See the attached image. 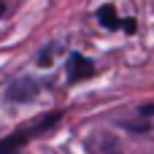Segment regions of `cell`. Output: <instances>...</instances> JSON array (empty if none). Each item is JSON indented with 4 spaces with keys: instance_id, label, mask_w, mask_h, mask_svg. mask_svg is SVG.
<instances>
[{
    "instance_id": "cell-1",
    "label": "cell",
    "mask_w": 154,
    "mask_h": 154,
    "mask_svg": "<svg viewBox=\"0 0 154 154\" xmlns=\"http://www.w3.org/2000/svg\"><path fill=\"white\" fill-rule=\"evenodd\" d=\"M57 122H60V114H49L46 119H41V122H35V125L24 127V130L11 133L8 138H3V141H0V154H19V146H24L32 135L46 133V130H49V127H54Z\"/></svg>"
},
{
    "instance_id": "cell-2",
    "label": "cell",
    "mask_w": 154,
    "mask_h": 154,
    "mask_svg": "<svg viewBox=\"0 0 154 154\" xmlns=\"http://www.w3.org/2000/svg\"><path fill=\"white\" fill-rule=\"evenodd\" d=\"M92 62L84 57V54H79V51H73L70 57H68V79L70 81H81V79H87V76H92Z\"/></svg>"
},
{
    "instance_id": "cell-3",
    "label": "cell",
    "mask_w": 154,
    "mask_h": 154,
    "mask_svg": "<svg viewBox=\"0 0 154 154\" xmlns=\"http://www.w3.org/2000/svg\"><path fill=\"white\" fill-rule=\"evenodd\" d=\"M35 92H38V84L32 79H19V81H14L8 87V97L11 100H30Z\"/></svg>"
},
{
    "instance_id": "cell-4",
    "label": "cell",
    "mask_w": 154,
    "mask_h": 154,
    "mask_svg": "<svg viewBox=\"0 0 154 154\" xmlns=\"http://www.w3.org/2000/svg\"><path fill=\"white\" fill-rule=\"evenodd\" d=\"M97 22H100L103 27H108V30L122 27V19L116 16V8H114V5H103V8L97 11Z\"/></svg>"
},
{
    "instance_id": "cell-5",
    "label": "cell",
    "mask_w": 154,
    "mask_h": 154,
    "mask_svg": "<svg viewBox=\"0 0 154 154\" xmlns=\"http://www.w3.org/2000/svg\"><path fill=\"white\" fill-rule=\"evenodd\" d=\"M122 27H125L127 32H135V22H133V19H125V22H122Z\"/></svg>"
},
{
    "instance_id": "cell-6",
    "label": "cell",
    "mask_w": 154,
    "mask_h": 154,
    "mask_svg": "<svg viewBox=\"0 0 154 154\" xmlns=\"http://www.w3.org/2000/svg\"><path fill=\"white\" fill-rule=\"evenodd\" d=\"M3 14H5V3L0 0V16H3Z\"/></svg>"
}]
</instances>
